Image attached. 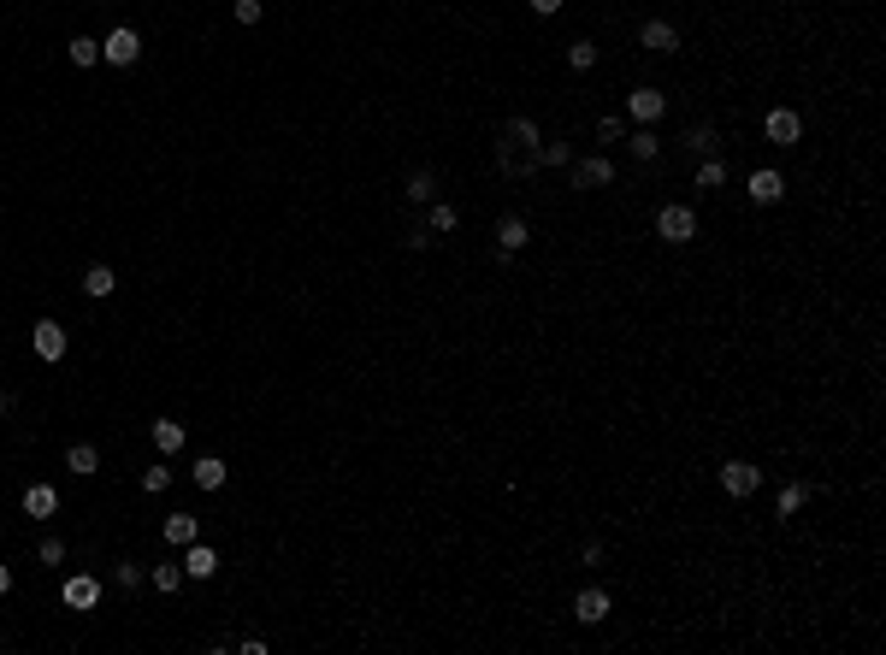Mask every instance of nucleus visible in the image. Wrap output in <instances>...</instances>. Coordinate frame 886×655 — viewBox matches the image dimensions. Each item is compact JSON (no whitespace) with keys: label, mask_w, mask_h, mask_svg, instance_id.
<instances>
[{"label":"nucleus","mask_w":886,"mask_h":655,"mask_svg":"<svg viewBox=\"0 0 886 655\" xmlns=\"http://www.w3.org/2000/svg\"><path fill=\"white\" fill-rule=\"evenodd\" d=\"M656 236H662V243H692L697 236V213L692 207H656Z\"/></svg>","instance_id":"nucleus-1"},{"label":"nucleus","mask_w":886,"mask_h":655,"mask_svg":"<svg viewBox=\"0 0 886 655\" xmlns=\"http://www.w3.org/2000/svg\"><path fill=\"white\" fill-rule=\"evenodd\" d=\"M101 59H107V66H136V59H142V36H136L130 24H119V30H107V42H101Z\"/></svg>","instance_id":"nucleus-2"},{"label":"nucleus","mask_w":886,"mask_h":655,"mask_svg":"<svg viewBox=\"0 0 886 655\" xmlns=\"http://www.w3.org/2000/svg\"><path fill=\"white\" fill-rule=\"evenodd\" d=\"M721 490H727V496H756V490H763L756 461H721Z\"/></svg>","instance_id":"nucleus-3"},{"label":"nucleus","mask_w":886,"mask_h":655,"mask_svg":"<svg viewBox=\"0 0 886 655\" xmlns=\"http://www.w3.org/2000/svg\"><path fill=\"white\" fill-rule=\"evenodd\" d=\"M59 602L78 608V614H89L95 602H101V578H95V573H71L66 585H59Z\"/></svg>","instance_id":"nucleus-4"},{"label":"nucleus","mask_w":886,"mask_h":655,"mask_svg":"<svg viewBox=\"0 0 886 655\" xmlns=\"http://www.w3.org/2000/svg\"><path fill=\"white\" fill-rule=\"evenodd\" d=\"M609 608H615V597H609L603 585H585L579 597H573V620H579V626H597V620H609Z\"/></svg>","instance_id":"nucleus-5"},{"label":"nucleus","mask_w":886,"mask_h":655,"mask_svg":"<svg viewBox=\"0 0 886 655\" xmlns=\"http://www.w3.org/2000/svg\"><path fill=\"white\" fill-rule=\"evenodd\" d=\"M763 136H768V142H775V148H792L797 136H804V119H797L792 107H775V112H768V119H763Z\"/></svg>","instance_id":"nucleus-6"},{"label":"nucleus","mask_w":886,"mask_h":655,"mask_svg":"<svg viewBox=\"0 0 886 655\" xmlns=\"http://www.w3.org/2000/svg\"><path fill=\"white\" fill-rule=\"evenodd\" d=\"M66 343H71V337H66V325H54V319H36L30 348H36L42 360H66Z\"/></svg>","instance_id":"nucleus-7"},{"label":"nucleus","mask_w":886,"mask_h":655,"mask_svg":"<svg viewBox=\"0 0 886 655\" xmlns=\"http://www.w3.org/2000/svg\"><path fill=\"white\" fill-rule=\"evenodd\" d=\"M662 112H668V95H662V89H632V95H627V119L656 124Z\"/></svg>","instance_id":"nucleus-8"},{"label":"nucleus","mask_w":886,"mask_h":655,"mask_svg":"<svg viewBox=\"0 0 886 655\" xmlns=\"http://www.w3.org/2000/svg\"><path fill=\"white\" fill-rule=\"evenodd\" d=\"M639 42H644V54H680V30H673L668 18H651L639 30Z\"/></svg>","instance_id":"nucleus-9"},{"label":"nucleus","mask_w":886,"mask_h":655,"mask_svg":"<svg viewBox=\"0 0 886 655\" xmlns=\"http://www.w3.org/2000/svg\"><path fill=\"white\" fill-rule=\"evenodd\" d=\"M609 178H615V166H609L603 154H597V160H579V166H568V183H573V189H603Z\"/></svg>","instance_id":"nucleus-10"},{"label":"nucleus","mask_w":886,"mask_h":655,"mask_svg":"<svg viewBox=\"0 0 886 655\" xmlns=\"http://www.w3.org/2000/svg\"><path fill=\"white\" fill-rule=\"evenodd\" d=\"M745 189H751L756 207H775V201L786 195V178H780L775 166H763V172H751V183H745Z\"/></svg>","instance_id":"nucleus-11"},{"label":"nucleus","mask_w":886,"mask_h":655,"mask_svg":"<svg viewBox=\"0 0 886 655\" xmlns=\"http://www.w3.org/2000/svg\"><path fill=\"white\" fill-rule=\"evenodd\" d=\"M160 537H166V544H178V549H190L195 537H202V520H195V514H166Z\"/></svg>","instance_id":"nucleus-12"},{"label":"nucleus","mask_w":886,"mask_h":655,"mask_svg":"<svg viewBox=\"0 0 886 655\" xmlns=\"http://www.w3.org/2000/svg\"><path fill=\"white\" fill-rule=\"evenodd\" d=\"M24 514H30V520H54V514H59V490L54 484H30V490H24Z\"/></svg>","instance_id":"nucleus-13"},{"label":"nucleus","mask_w":886,"mask_h":655,"mask_svg":"<svg viewBox=\"0 0 886 655\" xmlns=\"http://www.w3.org/2000/svg\"><path fill=\"white\" fill-rule=\"evenodd\" d=\"M178 567H183L190 578H214V573H219V549H207L202 537H195V544H190V556H183Z\"/></svg>","instance_id":"nucleus-14"},{"label":"nucleus","mask_w":886,"mask_h":655,"mask_svg":"<svg viewBox=\"0 0 886 655\" xmlns=\"http://www.w3.org/2000/svg\"><path fill=\"white\" fill-rule=\"evenodd\" d=\"M526 243H532L526 219H515V213H508V219H496V248H503V255H520Z\"/></svg>","instance_id":"nucleus-15"},{"label":"nucleus","mask_w":886,"mask_h":655,"mask_svg":"<svg viewBox=\"0 0 886 655\" xmlns=\"http://www.w3.org/2000/svg\"><path fill=\"white\" fill-rule=\"evenodd\" d=\"M508 142H520V154H538V142H544V130H538V119H508Z\"/></svg>","instance_id":"nucleus-16"},{"label":"nucleus","mask_w":886,"mask_h":655,"mask_svg":"<svg viewBox=\"0 0 886 655\" xmlns=\"http://www.w3.org/2000/svg\"><path fill=\"white\" fill-rule=\"evenodd\" d=\"M66 467L83 473V478H95V473H101V449H95V443H71L66 449Z\"/></svg>","instance_id":"nucleus-17"},{"label":"nucleus","mask_w":886,"mask_h":655,"mask_svg":"<svg viewBox=\"0 0 886 655\" xmlns=\"http://www.w3.org/2000/svg\"><path fill=\"white\" fill-rule=\"evenodd\" d=\"M112 289H119V278H112V266H89V272H83V296H89V301H107Z\"/></svg>","instance_id":"nucleus-18"},{"label":"nucleus","mask_w":886,"mask_h":655,"mask_svg":"<svg viewBox=\"0 0 886 655\" xmlns=\"http://www.w3.org/2000/svg\"><path fill=\"white\" fill-rule=\"evenodd\" d=\"M685 148H692V154H721V136H715V124H692V130H685Z\"/></svg>","instance_id":"nucleus-19"},{"label":"nucleus","mask_w":886,"mask_h":655,"mask_svg":"<svg viewBox=\"0 0 886 655\" xmlns=\"http://www.w3.org/2000/svg\"><path fill=\"white\" fill-rule=\"evenodd\" d=\"M627 148H632V160H656V154H662V136H656L651 124H639V130L627 136Z\"/></svg>","instance_id":"nucleus-20"},{"label":"nucleus","mask_w":886,"mask_h":655,"mask_svg":"<svg viewBox=\"0 0 886 655\" xmlns=\"http://www.w3.org/2000/svg\"><path fill=\"white\" fill-rule=\"evenodd\" d=\"M190 478H195L202 490H219V484H224V461H219V455H202V461L190 467Z\"/></svg>","instance_id":"nucleus-21"},{"label":"nucleus","mask_w":886,"mask_h":655,"mask_svg":"<svg viewBox=\"0 0 886 655\" xmlns=\"http://www.w3.org/2000/svg\"><path fill=\"white\" fill-rule=\"evenodd\" d=\"M154 449H160V455H178V449H183V425L178 420H154Z\"/></svg>","instance_id":"nucleus-22"},{"label":"nucleus","mask_w":886,"mask_h":655,"mask_svg":"<svg viewBox=\"0 0 886 655\" xmlns=\"http://www.w3.org/2000/svg\"><path fill=\"white\" fill-rule=\"evenodd\" d=\"M408 201H414V207H432V201H438V178H432V172H414V178H408Z\"/></svg>","instance_id":"nucleus-23"},{"label":"nucleus","mask_w":886,"mask_h":655,"mask_svg":"<svg viewBox=\"0 0 886 655\" xmlns=\"http://www.w3.org/2000/svg\"><path fill=\"white\" fill-rule=\"evenodd\" d=\"M692 183H697V189H721V183H727V160L709 154L704 166H697V178H692Z\"/></svg>","instance_id":"nucleus-24"},{"label":"nucleus","mask_w":886,"mask_h":655,"mask_svg":"<svg viewBox=\"0 0 886 655\" xmlns=\"http://www.w3.org/2000/svg\"><path fill=\"white\" fill-rule=\"evenodd\" d=\"M71 66H95V59H101V42H95V36H71Z\"/></svg>","instance_id":"nucleus-25"},{"label":"nucleus","mask_w":886,"mask_h":655,"mask_svg":"<svg viewBox=\"0 0 886 655\" xmlns=\"http://www.w3.org/2000/svg\"><path fill=\"white\" fill-rule=\"evenodd\" d=\"M804 502H809V484H786V490H780V508H775V514H780V520H792V514L804 508Z\"/></svg>","instance_id":"nucleus-26"},{"label":"nucleus","mask_w":886,"mask_h":655,"mask_svg":"<svg viewBox=\"0 0 886 655\" xmlns=\"http://www.w3.org/2000/svg\"><path fill=\"white\" fill-rule=\"evenodd\" d=\"M538 166H561V172H568L573 166V148L568 142H538Z\"/></svg>","instance_id":"nucleus-27"},{"label":"nucleus","mask_w":886,"mask_h":655,"mask_svg":"<svg viewBox=\"0 0 886 655\" xmlns=\"http://www.w3.org/2000/svg\"><path fill=\"white\" fill-rule=\"evenodd\" d=\"M597 142H627V119H620V112H603V119H597Z\"/></svg>","instance_id":"nucleus-28"},{"label":"nucleus","mask_w":886,"mask_h":655,"mask_svg":"<svg viewBox=\"0 0 886 655\" xmlns=\"http://www.w3.org/2000/svg\"><path fill=\"white\" fill-rule=\"evenodd\" d=\"M112 585L136 590V585H142V561H112Z\"/></svg>","instance_id":"nucleus-29"},{"label":"nucleus","mask_w":886,"mask_h":655,"mask_svg":"<svg viewBox=\"0 0 886 655\" xmlns=\"http://www.w3.org/2000/svg\"><path fill=\"white\" fill-rule=\"evenodd\" d=\"M426 224H432V236H449V231H455L461 219H455V207H443V201H432V219H426Z\"/></svg>","instance_id":"nucleus-30"},{"label":"nucleus","mask_w":886,"mask_h":655,"mask_svg":"<svg viewBox=\"0 0 886 655\" xmlns=\"http://www.w3.org/2000/svg\"><path fill=\"white\" fill-rule=\"evenodd\" d=\"M142 490H148V496H160V490H172V467H166V461H154V467L142 473Z\"/></svg>","instance_id":"nucleus-31"},{"label":"nucleus","mask_w":886,"mask_h":655,"mask_svg":"<svg viewBox=\"0 0 886 655\" xmlns=\"http://www.w3.org/2000/svg\"><path fill=\"white\" fill-rule=\"evenodd\" d=\"M568 66H573V71H591V66H597V42H573V47H568Z\"/></svg>","instance_id":"nucleus-32"},{"label":"nucleus","mask_w":886,"mask_h":655,"mask_svg":"<svg viewBox=\"0 0 886 655\" xmlns=\"http://www.w3.org/2000/svg\"><path fill=\"white\" fill-rule=\"evenodd\" d=\"M148 578H154V590H178V585H183V567L160 561V567H154V573H148Z\"/></svg>","instance_id":"nucleus-33"},{"label":"nucleus","mask_w":886,"mask_h":655,"mask_svg":"<svg viewBox=\"0 0 886 655\" xmlns=\"http://www.w3.org/2000/svg\"><path fill=\"white\" fill-rule=\"evenodd\" d=\"M36 556H42V567H59V561H66V544H59V537H42Z\"/></svg>","instance_id":"nucleus-34"},{"label":"nucleus","mask_w":886,"mask_h":655,"mask_svg":"<svg viewBox=\"0 0 886 655\" xmlns=\"http://www.w3.org/2000/svg\"><path fill=\"white\" fill-rule=\"evenodd\" d=\"M236 24H260V0H236Z\"/></svg>","instance_id":"nucleus-35"},{"label":"nucleus","mask_w":886,"mask_h":655,"mask_svg":"<svg viewBox=\"0 0 886 655\" xmlns=\"http://www.w3.org/2000/svg\"><path fill=\"white\" fill-rule=\"evenodd\" d=\"M438 243V236H432V224H414V231H408V248H432Z\"/></svg>","instance_id":"nucleus-36"},{"label":"nucleus","mask_w":886,"mask_h":655,"mask_svg":"<svg viewBox=\"0 0 886 655\" xmlns=\"http://www.w3.org/2000/svg\"><path fill=\"white\" fill-rule=\"evenodd\" d=\"M532 12H538V18H550V12H561V0H526Z\"/></svg>","instance_id":"nucleus-37"},{"label":"nucleus","mask_w":886,"mask_h":655,"mask_svg":"<svg viewBox=\"0 0 886 655\" xmlns=\"http://www.w3.org/2000/svg\"><path fill=\"white\" fill-rule=\"evenodd\" d=\"M6 590H12V567L0 561V597H6Z\"/></svg>","instance_id":"nucleus-38"}]
</instances>
